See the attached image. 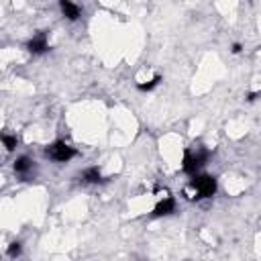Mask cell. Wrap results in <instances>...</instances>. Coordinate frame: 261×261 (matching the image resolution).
Masks as SVG:
<instances>
[{
	"label": "cell",
	"mask_w": 261,
	"mask_h": 261,
	"mask_svg": "<svg viewBox=\"0 0 261 261\" xmlns=\"http://www.w3.org/2000/svg\"><path fill=\"white\" fill-rule=\"evenodd\" d=\"M159 82H161V75H155L153 80H149L147 84H139L137 88H139L141 92H151L153 88H157V86H159Z\"/></svg>",
	"instance_id": "cell-10"
},
{
	"label": "cell",
	"mask_w": 261,
	"mask_h": 261,
	"mask_svg": "<svg viewBox=\"0 0 261 261\" xmlns=\"http://www.w3.org/2000/svg\"><path fill=\"white\" fill-rule=\"evenodd\" d=\"M80 177H82L86 184H98V181H102V175H100V169H98V167H88V169H84Z\"/></svg>",
	"instance_id": "cell-8"
},
{
	"label": "cell",
	"mask_w": 261,
	"mask_h": 261,
	"mask_svg": "<svg viewBox=\"0 0 261 261\" xmlns=\"http://www.w3.org/2000/svg\"><path fill=\"white\" fill-rule=\"evenodd\" d=\"M216 177L214 175H192L190 186L184 190L188 200H202V198H212L216 194Z\"/></svg>",
	"instance_id": "cell-1"
},
{
	"label": "cell",
	"mask_w": 261,
	"mask_h": 261,
	"mask_svg": "<svg viewBox=\"0 0 261 261\" xmlns=\"http://www.w3.org/2000/svg\"><path fill=\"white\" fill-rule=\"evenodd\" d=\"M33 169V161H31V157H27V155H20L16 161H14V171L18 173V175H29V171Z\"/></svg>",
	"instance_id": "cell-7"
},
{
	"label": "cell",
	"mask_w": 261,
	"mask_h": 261,
	"mask_svg": "<svg viewBox=\"0 0 261 261\" xmlns=\"http://www.w3.org/2000/svg\"><path fill=\"white\" fill-rule=\"evenodd\" d=\"M171 212H175V198H173V196H165V198L155 206L153 216H167V214H171Z\"/></svg>",
	"instance_id": "cell-6"
},
{
	"label": "cell",
	"mask_w": 261,
	"mask_h": 261,
	"mask_svg": "<svg viewBox=\"0 0 261 261\" xmlns=\"http://www.w3.org/2000/svg\"><path fill=\"white\" fill-rule=\"evenodd\" d=\"M257 94H259V92H251V94H249V98H247V100H249V102H253V100H255V98H257Z\"/></svg>",
	"instance_id": "cell-13"
},
{
	"label": "cell",
	"mask_w": 261,
	"mask_h": 261,
	"mask_svg": "<svg viewBox=\"0 0 261 261\" xmlns=\"http://www.w3.org/2000/svg\"><path fill=\"white\" fill-rule=\"evenodd\" d=\"M232 53H241V45H239V43L232 45Z\"/></svg>",
	"instance_id": "cell-12"
},
{
	"label": "cell",
	"mask_w": 261,
	"mask_h": 261,
	"mask_svg": "<svg viewBox=\"0 0 261 261\" xmlns=\"http://www.w3.org/2000/svg\"><path fill=\"white\" fill-rule=\"evenodd\" d=\"M210 157V151L206 149H198V151H192V149H186L184 151V159H181V171L188 173V175H194Z\"/></svg>",
	"instance_id": "cell-2"
},
{
	"label": "cell",
	"mask_w": 261,
	"mask_h": 261,
	"mask_svg": "<svg viewBox=\"0 0 261 261\" xmlns=\"http://www.w3.org/2000/svg\"><path fill=\"white\" fill-rule=\"evenodd\" d=\"M59 8H61V14H63L67 20H77L80 14H82L80 6H77L75 2H71V0H59Z\"/></svg>",
	"instance_id": "cell-5"
},
{
	"label": "cell",
	"mask_w": 261,
	"mask_h": 261,
	"mask_svg": "<svg viewBox=\"0 0 261 261\" xmlns=\"http://www.w3.org/2000/svg\"><path fill=\"white\" fill-rule=\"evenodd\" d=\"M45 155H47L49 159L57 161V163H65V161L73 159V157L77 155V151H75L71 145H67L65 141H55V143H51V145L45 149Z\"/></svg>",
	"instance_id": "cell-3"
},
{
	"label": "cell",
	"mask_w": 261,
	"mask_h": 261,
	"mask_svg": "<svg viewBox=\"0 0 261 261\" xmlns=\"http://www.w3.org/2000/svg\"><path fill=\"white\" fill-rule=\"evenodd\" d=\"M8 255H10V257L20 255V243H16V241H14V243H10V245H8Z\"/></svg>",
	"instance_id": "cell-11"
},
{
	"label": "cell",
	"mask_w": 261,
	"mask_h": 261,
	"mask_svg": "<svg viewBox=\"0 0 261 261\" xmlns=\"http://www.w3.org/2000/svg\"><path fill=\"white\" fill-rule=\"evenodd\" d=\"M0 141H2V145L6 147V151H14L16 143H18V139H16L14 135H8V133H0Z\"/></svg>",
	"instance_id": "cell-9"
},
{
	"label": "cell",
	"mask_w": 261,
	"mask_h": 261,
	"mask_svg": "<svg viewBox=\"0 0 261 261\" xmlns=\"http://www.w3.org/2000/svg\"><path fill=\"white\" fill-rule=\"evenodd\" d=\"M27 49L33 53V55H43L49 51V39H47V33L45 31H39L37 35H33L27 43Z\"/></svg>",
	"instance_id": "cell-4"
}]
</instances>
